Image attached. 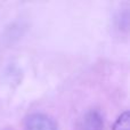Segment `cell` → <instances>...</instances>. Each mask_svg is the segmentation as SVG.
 <instances>
[{
	"mask_svg": "<svg viewBox=\"0 0 130 130\" xmlns=\"http://www.w3.org/2000/svg\"><path fill=\"white\" fill-rule=\"evenodd\" d=\"M112 130H130V114L128 111H124L115 120Z\"/></svg>",
	"mask_w": 130,
	"mask_h": 130,
	"instance_id": "obj_3",
	"label": "cell"
},
{
	"mask_svg": "<svg viewBox=\"0 0 130 130\" xmlns=\"http://www.w3.org/2000/svg\"><path fill=\"white\" fill-rule=\"evenodd\" d=\"M78 130H104V120L96 110L86 112L78 121Z\"/></svg>",
	"mask_w": 130,
	"mask_h": 130,
	"instance_id": "obj_2",
	"label": "cell"
},
{
	"mask_svg": "<svg viewBox=\"0 0 130 130\" xmlns=\"http://www.w3.org/2000/svg\"><path fill=\"white\" fill-rule=\"evenodd\" d=\"M24 130H58V126L50 115L36 112L25 118Z\"/></svg>",
	"mask_w": 130,
	"mask_h": 130,
	"instance_id": "obj_1",
	"label": "cell"
}]
</instances>
